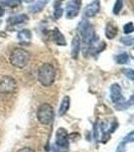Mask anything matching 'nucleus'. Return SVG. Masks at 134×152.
I'll list each match as a JSON object with an SVG mask.
<instances>
[{"mask_svg":"<svg viewBox=\"0 0 134 152\" xmlns=\"http://www.w3.org/2000/svg\"><path fill=\"white\" fill-rule=\"evenodd\" d=\"M38 81L43 86L48 87L55 82V69L50 63H45L38 69Z\"/></svg>","mask_w":134,"mask_h":152,"instance_id":"f257e3e1","label":"nucleus"},{"mask_svg":"<svg viewBox=\"0 0 134 152\" xmlns=\"http://www.w3.org/2000/svg\"><path fill=\"white\" fill-rule=\"evenodd\" d=\"M70 148L69 134L64 128H58L55 133V141L53 145V152H68Z\"/></svg>","mask_w":134,"mask_h":152,"instance_id":"f03ea898","label":"nucleus"},{"mask_svg":"<svg viewBox=\"0 0 134 152\" xmlns=\"http://www.w3.org/2000/svg\"><path fill=\"white\" fill-rule=\"evenodd\" d=\"M29 53L22 48H16L12 51L10 55V63L16 68H24L28 64Z\"/></svg>","mask_w":134,"mask_h":152,"instance_id":"7ed1b4c3","label":"nucleus"},{"mask_svg":"<svg viewBox=\"0 0 134 152\" xmlns=\"http://www.w3.org/2000/svg\"><path fill=\"white\" fill-rule=\"evenodd\" d=\"M36 117L40 124L43 125H50L53 121L55 118V111L53 107L50 104H41L37 107L36 111Z\"/></svg>","mask_w":134,"mask_h":152,"instance_id":"20e7f679","label":"nucleus"},{"mask_svg":"<svg viewBox=\"0 0 134 152\" xmlns=\"http://www.w3.org/2000/svg\"><path fill=\"white\" fill-rule=\"evenodd\" d=\"M80 35H81L85 45L89 47L95 41V29L94 26L88 20H82L79 24Z\"/></svg>","mask_w":134,"mask_h":152,"instance_id":"39448f33","label":"nucleus"},{"mask_svg":"<svg viewBox=\"0 0 134 152\" xmlns=\"http://www.w3.org/2000/svg\"><path fill=\"white\" fill-rule=\"evenodd\" d=\"M17 89V82L9 75L3 76L0 79V91L2 94H13Z\"/></svg>","mask_w":134,"mask_h":152,"instance_id":"423d86ee","label":"nucleus"},{"mask_svg":"<svg viewBox=\"0 0 134 152\" xmlns=\"http://www.w3.org/2000/svg\"><path fill=\"white\" fill-rule=\"evenodd\" d=\"M82 6V0H70L67 5V18L73 19L79 14Z\"/></svg>","mask_w":134,"mask_h":152,"instance_id":"0eeeda50","label":"nucleus"},{"mask_svg":"<svg viewBox=\"0 0 134 152\" xmlns=\"http://www.w3.org/2000/svg\"><path fill=\"white\" fill-rule=\"evenodd\" d=\"M47 37L50 39V41L53 42L55 44H57L58 46H66L67 45V42L64 35L58 31V28H53L52 31H47Z\"/></svg>","mask_w":134,"mask_h":152,"instance_id":"6e6552de","label":"nucleus"},{"mask_svg":"<svg viewBox=\"0 0 134 152\" xmlns=\"http://www.w3.org/2000/svg\"><path fill=\"white\" fill-rule=\"evenodd\" d=\"M101 5H100L99 0H93L92 2H90L88 5L85 7L84 9V14L86 18H94L97 13L100 11Z\"/></svg>","mask_w":134,"mask_h":152,"instance_id":"1a4fd4ad","label":"nucleus"},{"mask_svg":"<svg viewBox=\"0 0 134 152\" xmlns=\"http://www.w3.org/2000/svg\"><path fill=\"white\" fill-rule=\"evenodd\" d=\"M110 97H111V100L114 102V104L122 102V99H123L122 89H121V86L118 84V83H113V84L111 85Z\"/></svg>","mask_w":134,"mask_h":152,"instance_id":"9d476101","label":"nucleus"},{"mask_svg":"<svg viewBox=\"0 0 134 152\" xmlns=\"http://www.w3.org/2000/svg\"><path fill=\"white\" fill-rule=\"evenodd\" d=\"M80 49H81V39H80V36L76 35L72 41V48H71V55L74 59L78 58Z\"/></svg>","mask_w":134,"mask_h":152,"instance_id":"9b49d317","label":"nucleus"},{"mask_svg":"<svg viewBox=\"0 0 134 152\" xmlns=\"http://www.w3.org/2000/svg\"><path fill=\"white\" fill-rule=\"evenodd\" d=\"M70 107H71V97L69 95H65L64 99L61 102L60 109H58V115H60L61 117L65 116L68 113V111H69Z\"/></svg>","mask_w":134,"mask_h":152,"instance_id":"f8f14e48","label":"nucleus"},{"mask_svg":"<svg viewBox=\"0 0 134 152\" xmlns=\"http://www.w3.org/2000/svg\"><path fill=\"white\" fill-rule=\"evenodd\" d=\"M28 16L26 15V14H17V15H14V16H11V18H8V20H7V23L9 24H11V26H13V24H19V23H25L28 21Z\"/></svg>","mask_w":134,"mask_h":152,"instance_id":"ddd939ff","label":"nucleus"},{"mask_svg":"<svg viewBox=\"0 0 134 152\" xmlns=\"http://www.w3.org/2000/svg\"><path fill=\"white\" fill-rule=\"evenodd\" d=\"M117 34H118V28H117V26H114L112 23H107L106 28H105V35L107 38L112 40V39H114L117 36Z\"/></svg>","mask_w":134,"mask_h":152,"instance_id":"4468645a","label":"nucleus"},{"mask_svg":"<svg viewBox=\"0 0 134 152\" xmlns=\"http://www.w3.org/2000/svg\"><path fill=\"white\" fill-rule=\"evenodd\" d=\"M48 1H50V0H40V1H37L36 3L33 4V5L29 6L28 9L31 12H33V13L40 12V11L43 10V8H45V6L48 3Z\"/></svg>","mask_w":134,"mask_h":152,"instance_id":"2eb2a0df","label":"nucleus"},{"mask_svg":"<svg viewBox=\"0 0 134 152\" xmlns=\"http://www.w3.org/2000/svg\"><path fill=\"white\" fill-rule=\"evenodd\" d=\"M17 38L19 41H30L31 38H32V34L29 29H22L18 33L17 35Z\"/></svg>","mask_w":134,"mask_h":152,"instance_id":"dca6fc26","label":"nucleus"},{"mask_svg":"<svg viewBox=\"0 0 134 152\" xmlns=\"http://www.w3.org/2000/svg\"><path fill=\"white\" fill-rule=\"evenodd\" d=\"M132 102H133V97H131L130 99L128 100L127 102H117L115 107L117 110H120V111H124V110L128 109L129 107L132 105Z\"/></svg>","mask_w":134,"mask_h":152,"instance_id":"f3484780","label":"nucleus"},{"mask_svg":"<svg viewBox=\"0 0 134 152\" xmlns=\"http://www.w3.org/2000/svg\"><path fill=\"white\" fill-rule=\"evenodd\" d=\"M1 4L7 7H17L21 4V0H1Z\"/></svg>","mask_w":134,"mask_h":152,"instance_id":"a211bd4d","label":"nucleus"},{"mask_svg":"<svg viewBox=\"0 0 134 152\" xmlns=\"http://www.w3.org/2000/svg\"><path fill=\"white\" fill-rule=\"evenodd\" d=\"M115 60H116L117 64H126V63H128V61H129V55L127 53L119 54L118 56H116Z\"/></svg>","mask_w":134,"mask_h":152,"instance_id":"6ab92c4d","label":"nucleus"},{"mask_svg":"<svg viewBox=\"0 0 134 152\" xmlns=\"http://www.w3.org/2000/svg\"><path fill=\"white\" fill-rule=\"evenodd\" d=\"M63 12H64V10H63V8L61 7V1H58L55 3V12H53V16H55V19H58L60 18H62L63 15Z\"/></svg>","mask_w":134,"mask_h":152,"instance_id":"aec40b11","label":"nucleus"},{"mask_svg":"<svg viewBox=\"0 0 134 152\" xmlns=\"http://www.w3.org/2000/svg\"><path fill=\"white\" fill-rule=\"evenodd\" d=\"M123 4H124V0H116L115 4H114V7H113V13L118 15V14L120 13V11L122 10Z\"/></svg>","mask_w":134,"mask_h":152,"instance_id":"412c9836","label":"nucleus"},{"mask_svg":"<svg viewBox=\"0 0 134 152\" xmlns=\"http://www.w3.org/2000/svg\"><path fill=\"white\" fill-rule=\"evenodd\" d=\"M120 42L123 44V45L132 46L133 45V38L132 37H122V38H120Z\"/></svg>","mask_w":134,"mask_h":152,"instance_id":"4be33fe9","label":"nucleus"},{"mask_svg":"<svg viewBox=\"0 0 134 152\" xmlns=\"http://www.w3.org/2000/svg\"><path fill=\"white\" fill-rule=\"evenodd\" d=\"M133 31H134L133 23H131V21H130V23H126L125 26H124V28H123V31H124V34H126V35L131 34Z\"/></svg>","mask_w":134,"mask_h":152,"instance_id":"5701e85b","label":"nucleus"},{"mask_svg":"<svg viewBox=\"0 0 134 152\" xmlns=\"http://www.w3.org/2000/svg\"><path fill=\"white\" fill-rule=\"evenodd\" d=\"M122 72H123V74L125 75L126 77H128L130 80L134 79V71L132 69H130V68H128V69H122Z\"/></svg>","mask_w":134,"mask_h":152,"instance_id":"b1692460","label":"nucleus"},{"mask_svg":"<svg viewBox=\"0 0 134 152\" xmlns=\"http://www.w3.org/2000/svg\"><path fill=\"white\" fill-rule=\"evenodd\" d=\"M124 141H125L126 143H132L134 141V132H130V133L124 138Z\"/></svg>","mask_w":134,"mask_h":152,"instance_id":"393cba45","label":"nucleus"},{"mask_svg":"<svg viewBox=\"0 0 134 152\" xmlns=\"http://www.w3.org/2000/svg\"><path fill=\"white\" fill-rule=\"evenodd\" d=\"M116 152H125V144H124V143H120V145L118 146V148H117Z\"/></svg>","mask_w":134,"mask_h":152,"instance_id":"a878e982","label":"nucleus"},{"mask_svg":"<svg viewBox=\"0 0 134 152\" xmlns=\"http://www.w3.org/2000/svg\"><path fill=\"white\" fill-rule=\"evenodd\" d=\"M17 152H35L31 148H29V147H23V148L19 149Z\"/></svg>","mask_w":134,"mask_h":152,"instance_id":"bb28decb","label":"nucleus"},{"mask_svg":"<svg viewBox=\"0 0 134 152\" xmlns=\"http://www.w3.org/2000/svg\"><path fill=\"white\" fill-rule=\"evenodd\" d=\"M4 14V10H3V8H1V7H0V18H1L2 15H3Z\"/></svg>","mask_w":134,"mask_h":152,"instance_id":"cd10ccee","label":"nucleus"},{"mask_svg":"<svg viewBox=\"0 0 134 152\" xmlns=\"http://www.w3.org/2000/svg\"><path fill=\"white\" fill-rule=\"evenodd\" d=\"M24 2H26V3H31V2H33L35 0H23Z\"/></svg>","mask_w":134,"mask_h":152,"instance_id":"c85d7f7f","label":"nucleus"},{"mask_svg":"<svg viewBox=\"0 0 134 152\" xmlns=\"http://www.w3.org/2000/svg\"><path fill=\"white\" fill-rule=\"evenodd\" d=\"M58 1H63V0H58Z\"/></svg>","mask_w":134,"mask_h":152,"instance_id":"c756f323","label":"nucleus"}]
</instances>
